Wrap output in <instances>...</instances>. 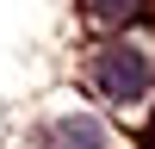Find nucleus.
Masks as SVG:
<instances>
[{
	"label": "nucleus",
	"mask_w": 155,
	"mask_h": 149,
	"mask_svg": "<svg viewBox=\"0 0 155 149\" xmlns=\"http://www.w3.org/2000/svg\"><path fill=\"white\" fill-rule=\"evenodd\" d=\"M87 81H93L99 99H112L118 112H130V106H143V99H149L155 68H149L143 50H130V44H106V50H93V62H87Z\"/></svg>",
	"instance_id": "obj_1"
},
{
	"label": "nucleus",
	"mask_w": 155,
	"mask_h": 149,
	"mask_svg": "<svg viewBox=\"0 0 155 149\" xmlns=\"http://www.w3.org/2000/svg\"><path fill=\"white\" fill-rule=\"evenodd\" d=\"M37 143H44V149H112V137H106V124L87 118V112H62V118L44 124Z\"/></svg>",
	"instance_id": "obj_2"
},
{
	"label": "nucleus",
	"mask_w": 155,
	"mask_h": 149,
	"mask_svg": "<svg viewBox=\"0 0 155 149\" xmlns=\"http://www.w3.org/2000/svg\"><path fill=\"white\" fill-rule=\"evenodd\" d=\"M87 12H93L99 25H130L137 12H143V0H87Z\"/></svg>",
	"instance_id": "obj_3"
}]
</instances>
